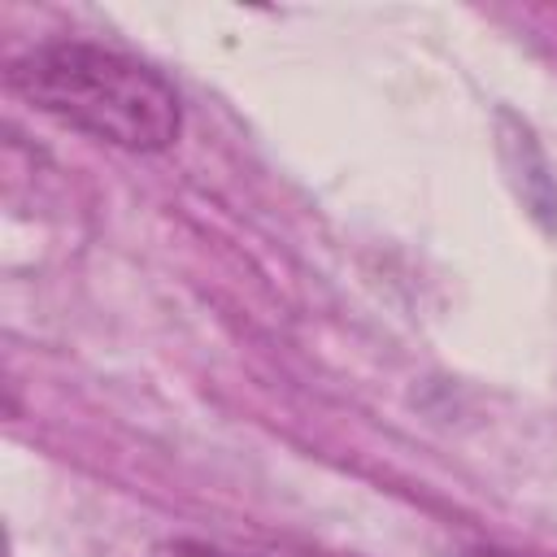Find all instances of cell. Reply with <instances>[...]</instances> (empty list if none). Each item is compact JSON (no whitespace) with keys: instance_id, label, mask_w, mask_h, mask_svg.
Here are the masks:
<instances>
[{"instance_id":"obj_1","label":"cell","mask_w":557,"mask_h":557,"mask_svg":"<svg viewBox=\"0 0 557 557\" xmlns=\"http://www.w3.org/2000/svg\"><path fill=\"white\" fill-rule=\"evenodd\" d=\"M9 91L122 152H165L183 131L174 83L104 44L52 39L9 61Z\"/></svg>"},{"instance_id":"obj_2","label":"cell","mask_w":557,"mask_h":557,"mask_svg":"<svg viewBox=\"0 0 557 557\" xmlns=\"http://www.w3.org/2000/svg\"><path fill=\"white\" fill-rule=\"evenodd\" d=\"M457 557H527V553H509V548H461Z\"/></svg>"}]
</instances>
